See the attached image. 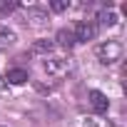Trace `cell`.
<instances>
[{
  "instance_id": "obj_1",
  "label": "cell",
  "mask_w": 127,
  "mask_h": 127,
  "mask_svg": "<svg viewBox=\"0 0 127 127\" xmlns=\"http://www.w3.org/2000/svg\"><path fill=\"white\" fill-rule=\"evenodd\" d=\"M97 57L102 65H112L122 57V42L120 40H107V42H100L97 45Z\"/></svg>"
},
{
  "instance_id": "obj_2",
  "label": "cell",
  "mask_w": 127,
  "mask_h": 127,
  "mask_svg": "<svg viewBox=\"0 0 127 127\" xmlns=\"http://www.w3.org/2000/svg\"><path fill=\"white\" fill-rule=\"evenodd\" d=\"M42 67H45L47 75H52V77H62V75H67V72L72 70V62H70L67 57H45Z\"/></svg>"
},
{
  "instance_id": "obj_3",
  "label": "cell",
  "mask_w": 127,
  "mask_h": 127,
  "mask_svg": "<svg viewBox=\"0 0 127 127\" xmlns=\"http://www.w3.org/2000/svg\"><path fill=\"white\" fill-rule=\"evenodd\" d=\"M72 32H75V42H90L97 37V23L95 20H80L72 28Z\"/></svg>"
},
{
  "instance_id": "obj_4",
  "label": "cell",
  "mask_w": 127,
  "mask_h": 127,
  "mask_svg": "<svg viewBox=\"0 0 127 127\" xmlns=\"http://www.w3.org/2000/svg\"><path fill=\"white\" fill-rule=\"evenodd\" d=\"M87 100H90V105H92V110H95L97 115H105L107 107H110V100H107L100 90H90V92H87Z\"/></svg>"
},
{
  "instance_id": "obj_5",
  "label": "cell",
  "mask_w": 127,
  "mask_h": 127,
  "mask_svg": "<svg viewBox=\"0 0 127 127\" xmlns=\"http://www.w3.org/2000/svg\"><path fill=\"white\" fill-rule=\"evenodd\" d=\"M3 80H8L10 85H23V82L30 80V75H28V70H23V67H13V70H8V75H5Z\"/></svg>"
},
{
  "instance_id": "obj_6",
  "label": "cell",
  "mask_w": 127,
  "mask_h": 127,
  "mask_svg": "<svg viewBox=\"0 0 127 127\" xmlns=\"http://www.w3.org/2000/svg\"><path fill=\"white\" fill-rule=\"evenodd\" d=\"M55 50V42L52 40H37V42H32V47H30V55H50Z\"/></svg>"
},
{
  "instance_id": "obj_7",
  "label": "cell",
  "mask_w": 127,
  "mask_h": 127,
  "mask_svg": "<svg viewBox=\"0 0 127 127\" xmlns=\"http://www.w3.org/2000/svg\"><path fill=\"white\" fill-rule=\"evenodd\" d=\"M55 40H57V45H62V47H72L75 45V32L70 30V28H62V30H57V35H55Z\"/></svg>"
},
{
  "instance_id": "obj_8",
  "label": "cell",
  "mask_w": 127,
  "mask_h": 127,
  "mask_svg": "<svg viewBox=\"0 0 127 127\" xmlns=\"http://www.w3.org/2000/svg\"><path fill=\"white\" fill-rule=\"evenodd\" d=\"M97 20H100V25H107V28H112V25L117 23V15H115V10H110V8H105V10H100V15H97Z\"/></svg>"
},
{
  "instance_id": "obj_9",
  "label": "cell",
  "mask_w": 127,
  "mask_h": 127,
  "mask_svg": "<svg viewBox=\"0 0 127 127\" xmlns=\"http://www.w3.org/2000/svg\"><path fill=\"white\" fill-rule=\"evenodd\" d=\"M82 127H117L112 120H102V117H87L82 122Z\"/></svg>"
},
{
  "instance_id": "obj_10",
  "label": "cell",
  "mask_w": 127,
  "mask_h": 127,
  "mask_svg": "<svg viewBox=\"0 0 127 127\" xmlns=\"http://www.w3.org/2000/svg\"><path fill=\"white\" fill-rule=\"evenodd\" d=\"M15 40H18V37H15V32H13V30L0 28V50H3V47H10Z\"/></svg>"
},
{
  "instance_id": "obj_11",
  "label": "cell",
  "mask_w": 127,
  "mask_h": 127,
  "mask_svg": "<svg viewBox=\"0 0 127 127\" xmlns=\"http://www.w3.org/2000/svg\"><path fill=\"white\" fill-rule=\"evenodd\" d=\"M28 18L35 20V23H42V20H47V13L40 10V8H32V10H28Z\"/></svg>"
},
{
  "instance_id": "obj_12",
  "label": "cell",
  "mask_w": 127,
  "mask_h": 127,
  "mask_svg": "<svg viewBox=\"0 0 127 127\" xmlns=\"http://www.w3.org/2000/svg\"><path fill=\"white\" fill-rule=\"evenodd\" d=\"M50 8H52L55 13H62V10H67V8H70V3H67V0H52Z\"/></svg>"
},
{
  "instance_id": "obj_13",
  "label": "cell",
  "mask_w": 127,
  "mask_h": 127,
  "mask_svg": "<svg viewBox=\"0 0 127 127\" xmlns=\"http://www.w3.org/2000/svg\"><path fill=\"white\" fill-rule=\"evenodd\" d=\"M3 90H5V80H3V77H0V92H3Z\"/></svg>"
}]
</instances>
